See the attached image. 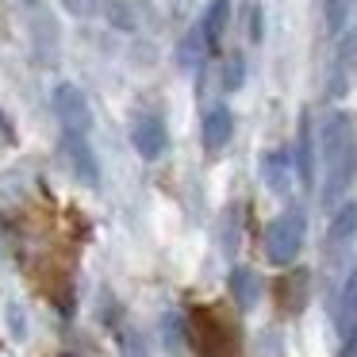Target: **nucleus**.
<instances>
[{"label": "nucleus", "instance_id": "nucleus-16", "mask_svg": "<svg viewBox=\"0 0 357 357\" xmlns=\"http://www.w3.org/2000/svg\"><path fill=\"white\" fill-rule=\"evenodd\" d=\"M108 20H112V27H119V31H135L131 4H119V0H108Z\"/></svg>", "mask_w": 357, "mask_h": 357}, {"label": "nucleus", "instance_id": "nucleus-18", "mask_svg": "<svg viewBox=\"0 0 357 357\" xmlns=\"http://www.w3.org/2000/svg\"><path fill=\"white\" fill-rule=\"evenodd\" d=\"M242 81H246V66H242L238 54H234L231 62H227V70H223V89L234 93V89H242Z\"/></svg>", "mask_w": 357, "mask_h": 357}, {"label": "nucleus", "instance_id": "nucleus-11", "mask_svg": "<svg viewBox=\"0 0 357 357\" xmlns=\"http://www.w3.org/2000/svg\"><path fill=\"white\" fill-rule=\"evenodd\" d=\"M296 173L303 185L315 181V142H311V119H300V146H296Z\"/></svg>", "mask_w": 357, "mask_h": 357}, {"label": "nucleus", "instance_id": "nucleus-12", "mask_svg": "<svg viewBox=\"0 0 357 357\" xmlns=\"http://www.w3.org/2000/svg\"><path fill=\"white\" fill-rule=\"evenodd\" d=\"M261 177H265V185H269L277 196L288 192V154L284 150H273V154L261 158Z\"/></svg>", "mask_w": 357, "mask_h": 357}, {"label": "nucleus", "instance_id": "nucleus-9", "mask_svg": "<svg viewBox=\"0 0 357 357\" xmlns=\"http://www.w3.org/2000/svg\"><path fill=\"white\" fill-rule=\"evenodd\" d=\"M231 296L238 300L242 311H250L257 300H261V280H257L254 269H246V265H238V269L231 273Z\"/></svg>", "mask_w": 357, "mask_h": 357}, {"label": "nucleus", "instance_id": "nucleus-19", "mask_svg": "<svg viewBox=\"0 0 357 357\" xmlns=\"http://www.w3.org/2000/svg\"><path fill=\"white\" fill-rule=\"evenodd\" d=\"M250 39H261V8L257 4H250Z\"/></svg>", "mask_w": 357, "mask_h": 357}, {"label": "nucleus", "instance_id": "nucleus-6", "mask_svg": "<svg viewBox=\"0 0 357 357\" xmlns=\"http://www.w3.org/2000/svg\"><path fill=\"white\" fill-rule=\"evenodd\" d=\"M131 142H135V150H139V158L158 162V158L165 154V146H169V135H165V123L158 116H139L131 127Z\"/></svg>", "mask_w": 357, "mask_h": 357}, {"label": "nucleus", "instance_id": "nucleus-13", "mask_svg": "<svg viewBox=\"0 0 357 357\" xmlns=\"http://www.w3.org/2000/svg\"><path fill=\"white\" fill-rule=\"evenodd\" d=\"M204 54H208V39H204L200 27H192V31L181 39V47H177V66L181 70H196V66L204 62Z\"/></svg>", "mask_w": 357, "mask_h": 357}, {"label": "nucleus", "instance_id": "nucleus-17", "mask_svg": "<svg viewBox=\"0 0 357 357\" xmlns=\"http://www.w3.org/2000/svg\"><path fill=\"white\" fill-rule=\"evenodd\" d=\"M58 4H62L73 20H93L96 12H100V0H58Z\"/></svg>", "mask_w": 357, "mask_h": 357}, {"label": "nucleus", "instance_id": "nucleus-8", "mask_svg": "<svg viewBox=\"0 0 357 357\" xmlns=\"http://www.w3.org/2000/svg\"><path fill=\"white\" fill-rule=\"evenodd\" d=\"M357 66V31H349L338 47V58H334V73H331V96H342L346 93V77L349 70Z\"/></svg>", "mask_w": 357, "mask_h": 357}, {"label": "nucleus", "instance_id": "nucleus-14", "mask_svg": "<svg viewBox=\"0 0 357 357\" xmlns=\"http://www.w3.org/2000/svg\"><path fill=\"white\" fill-rule=\"evenodd\" d=\"M357 234V204H342L338 215L331 219V246H346Z\"/></svg>", "mask_w": 357, "mask_h": 357}, {"label": "nucleus", "instance_id": "nucleus-5", "mask_svg": "<svg viewBox=\"0 0 357 357\" xmlns=\"http://www.w3.org/2000/svg\"><path fill=\"white\" fill-rule=\"evenodd\" d=\"M338 331H342V357H357V269L342 284L338 300Z\"/></svg>", "mask_w": 357, "mask_h": 357}, {"label": "nucleus", "instance_id": "nucleus-4", "mask_svg": "<svg viewBox=\"0 0 357 357\" xmlns=\"http://www.w3.org/2000/svg\"><path fill=\"white\" fill-rule=\"evenodd\" d=\"M62 158H66L70 173L81 181V185H89V188H96V185H100V165H96V154L89 150L85 135L66 131V135H62Z\"/></svg>", "mask_w": 357, "mask_h": 357}, {"label": "nucleus", "instance_id": "nucleus-2", "mask_svg": "<svg viewBox=\"0 0 357 357\" xmlns=\"http://www.w3.org/2000/svg\"><path fill=\"white\" fill-rule=\"evenodd\" d=\"M303 234H307V219L300 208H288L280 219H273L269 234H265V254L273 265H292L303 250Z\"/></svg>", "mask_w": 357, "mask_h": 357}, {"label": "nucleus", "instance_id": "nucleus-15", "mask_svg": "<svg viewBox=\"0 0 357 357\" xmlns=\"http://www.w3.org/2000/svg\"><path fill=\"white\" fill-rule=\"evenodd\" d=\"M349 8H354V0H323V12H326V31L338 35L349 20Z\"/></svg>", "mask_w": 357, "mask_h": 357}, {"label": "nucleus", "instance_id": "nucleus-3", "mask_svg": "<svg viewBox=\"0 0 357 357\" xmlns=\"http://www.w3.org/2000/svg\"><path fill=\"white\" fill-rule=\"evenodd\" d=\"M54 116L62 123V131H73V135H85L93 127V112H89L85 93L77 85H70V81H62L54 89Z\"/></svg>", "mask_w": 357, "mask_h": 357}, {"label": "nucleus", "instance_id": "nucleus-10", "mask_svg": "<svg viewBox=\"0 0 357 357\" xmlns=\"http://www.w3.org/2000/svg\"><path fill=\"white\" fill-rule=\"evenodd\" d=\"M227 20H231V0H211L208 12H204V24H200L204 39H208V50L219 47V39L227 31Z\"/></svg>", "mask_w": 357, "mask_h": 357}, {"label": "nucleus", "instance_id": "nucleus-1", "mask_svg": "<svg viewBox=\"0 0 357 357\" xmlns=\"http://www.w3.org/2000/svg\"><path fill=\"white\" fill-rule=\"evenodd\" d=\"M319 150H323V165H326L323 204H326V208H334V204L346 196L349 181H354V169H357L354 123H349L346 112H334V116L323 123V135H319Z\"/></svg>", "mask_w": 357, "mask_h": 357}, {"label": "nucleus", "instance_id": "nucleus-7", "mask_svg": "<svg viewBox=\"0 0 357 357\" xmlns=\"http://www.w3.org/2000/svg\"><path fill=\"white\" fill-rule=\"evenodd\" d=\"M231 135H234V116H231V108L215 104V108L204 116V146H208V150H223L227 142H231Z\"/></svg>", "mask_w": 357, "mask_h": 357}]
</instances>
